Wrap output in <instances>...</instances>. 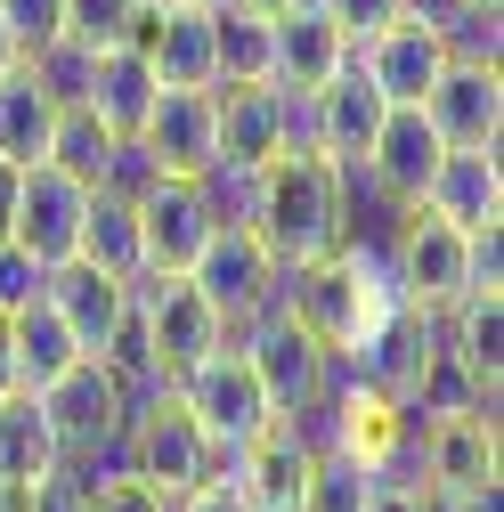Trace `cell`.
<instances>
[{
	"label": "cell",
	"instance_id": "1",
	"mask_svg": "<svg viewBox=\"0 0 504 512\" xmlns=\"http://www.w3.org/2000/svg\"><path fill=\"white\" fill-rule=\"evenodd\" d=\"M252 236L269 244L277 269H301V261H326L342 244V171L318 155V147H285L261 163V187H252Z\"/></svg>",
	"mask_w": 504,
	"mask_h": 512
},
{
	"label": "cell",
	"instance_id": "2",
	"mask_svg": "<svg viewBox=\"0 0 504 512\" xmlns=\"http://www.w3.org/2000/svg\"><path fill=\"white\" fill-rule=\"evenodd\" d=\"M171 391H179L187 415H196V431L212 439V456H220V464H228L236 447L277 415L269 391H261V374H252V358L236 350V334H228L220 350H204L196 366H179V374H171Z\"/></svg>",
	"mask_w": 504,
	"mask_h": 512
},
{
	"label": "cell",
	"instance_id": "3",
	"mask_svg": "<svg viewBox=\"0 0 504 512\" xmlns=\"http://www.w3.org/2000/svg\"><path fill=\"white\" fill-rule=\"evenodd\" d=\"M122 447H131V480H147V488H155V496H171V504L220 472L212 439L196 431V415L179 407L171 382H163V391H147V399L131 407V431H122Z\"/></svg>",
	"mask_w": 504,
	"mask_h": 512
},
{
	"label": "cell",
	"instance_id": "4",
	"mask_svg": "<svg viewBox=\"0 0 504 512\" xmlns=\"http://www.w3.org/2000/svg\"><path fill=\"white\" fill-rule=\"evenodd\" d=\"M236 350L252 358V374H261V391H269L277 415L318 407V399H326V382H334V350L309 334L285 301H269L252 326H236Z\"/></svg>",
	"mask_w": 504,
	"mask_h": 512
},
{
	"label": "cell",
	"instance_id": "5",
	"mask_svg": "<svg viewBox=\"0 0 504 512\" xmlns=\"http://www.w3.org/2000/svg\"><path fill=\"white\" fill-rule=\"evenodd\" d=\"M187 285H196L204 301H212V317L236 334V326H252L269 301H277V285H285V269L269 261V244L252 236L244 220H220L212 236H204V252L187 261Z\"/></svg>",
	"mask_w": 504,
	"mask_h": 512
},
{
	"label": "cell",
	"instance_id": "6",
	"mask_svg": "<svg viewBox=\"0 0 504 512\" xmlns=\"http://www.w3.org/2000/svg\"><path fill=\"white\" fill-rule=\"evenodd\" d=\"M131 317H139L147 358H155L163 374L196 366L204 350H220V342H228V326L212 317V301L187 285V269H147V277L131 285Z\"/></svg>",
	"mask_w": 504,
	"mask_h": 512
},
{
	"label": "cell",
	"instance_id": "7",
	"mask_svg": "<svg viewBox=\"0 0 504 512\" xmlns=\"http://www.w3.org/2000/svg\"><path fill=\"white\" fill-rule=\"evenodd\" d=\"M131 49L155 66L163 90H212L220 82V66H212V9L204 0H139Z\"/></svg>",
	"mask_w": 504,
	"mask_h": 512
},
{
	"label": "cell",
	"instance_id": "8",
	"mask_svg": "<svg viewBox=\"0 0 504 512\" xmlns=\"http://www.w3.org/2000/svg\"><path fill=\"white\" fill-rule=\"evenodd\" d=\"M82 212H90V179L57 171V163H25L9 244H25L41 269H57V261H74V252H82Z\"/></svg>",
	"mask_w": 504,
	"mask_h": 512
},
{
	"label": "cell",
	"instance_id": "9",
	"mask_svg": "<svg viewBox=\"0 0 504 512\" xmlns=\"http://www.w3.org/2000/svg\"><path fill=\"white\" fill-rule=\"evenodd\" d=\"M423 114L448 147H504V66L488 57H448L423 90Z\"/></svg>",
	"mask_w": 504,
	"mask_h": 512
},
{
	"label": "cell",
	"instance_id": "10",
	"mask_svg": "<svg viewBox=\"0 0 504 512\" xmlns=\"http://www.w3.org/2000/svg\"><path fill=\"white\" fill-rule=\"evenodd\" d=\"M399 293H407L415 309L464 301V293H472V236L415 204V212L399 220Z\"/></svg>",
	"mask_w": 504,
	"mask_h": 512
},
{
	"label": "cell",
	"instance_id": "11",
	"mask_svg": "<svg viewBox=\"0 0 504 512\" xmlns=\"http://www.w3.org/2000/svg\"><path fill=\"white\" fill-rule=\"evenodd\" d=\"M309 456H318V447H309L285 415H269L261 431H252L236 456L220 464V480L252 504V512H301V480H309Z\"/></svg>",
	"mask_w": 504,
	"mask_h": 512
},
{
	"label": "cell",
	"instance_id": "12",
	"mask_svg": "<svg viewBox=\"0 0 504 512\" xmlns=\"http://www.w3.org/2000/svg\"><path fill=\"white\" fill-rule=\"evenodd\" d=\"M131 204H139V236H147V269H187V261L204 252V236L220 228L204 179H179V171L147 179Z\"/></svg>",
	"mask_w": 504,
	"mask_h": 512
},
{
	"label": "cell",
	"instance_id": "13",
	"mask_svg": "<svg viewBox=\"0 0 504 512\" xmlns=\"http://www.w3.org/2000/svg\"><path fill=\"white\" fill-rule=\"evenodd\" d=\"M383 114H391V98L366 82V66L350 57L342 74H326L318 90H309V139H318V155L326 163H366V147H374V131H383Z\"/></svg>",
	"mask_w": 504,
	"mask_h": 512
},
{
	"label": "cell",
	"instance_id": "14",
	"mask_svg": "<svg viewBox=\"0 0 504 512\" xmlns=\"http://www.w3.org/2000/svg\"><path fill=\"white\" fill-rule=\"evenodd\" d=\"M415 480L431 496H448V488H496V415H431L415 431Z\"/></svg>",
	"mask_w": 504,
	"mask_h": 512
},
{
	"label": "cell",
	"instance_id": "15",
	"mask_svg": "<svg viewBox=\"0 0 504 512\" xmlns=\"http://www.w3.org/2000/svg\"><path fill=\"white\" fill-rule=\"evenodd\" d=\"M139 147L155 155V171H179V179H204L220 163V139H212V90H155L147 122H139Z\"/></svg>",
	"mask_w": 504,
	"mask_h": 512
},
{
	"label": "cell",
	"instance_id": "16",
	"mask_svg": "<svg viewBox=\"0 0 504 512\" xmlns=\"http://www.w3.org/2000/svg\"><path fill=\"white\" fill-rule=\"evenodd\" d=\"M41 301H49L57 317H66V334L82 342V358H98V350L114 342V326L131 317V285H122V277H106V269H90L82 252H74V261H57V269H49Z\"/></svg>",
	"mask_w": 504,
	"mask_h": 512
},
{
	"label": "cell",
	"instance_id": "17",
	"mask_svg": "<svg viewBox=\"0 0 504 512\" xmlns=\"http://www.w3.org/2000/svg\"><path fill=\"white\" fill-rule=\"evenodd\" d=\"M358 66H366V82L383 90L391 106H423V90L439 82V66H448V41H439V25L399 17V25H383L358 49Z\"/></svg>",
	"mask_w": 504,
	"mask_h": 512
},
{
	"label": "cell",
	"instance_id": "18",
	"mask_svg": "<svg viewBox=\"0 0 504 512\" xmlns=\"http://www.w3.org/2000/svg\"><path fill=\"white\" fill-rule=\"evenodd\" d=\"M439 155H448V139L431 131V114H423V106H391L383 131H374V147H366V171H374V187H383V196L423 204Z\"/></svg>",
	"mask_w": 504,
	"mask_h": 512
},
{
	"label": "cell",
	"instance_id": "19",
	"mask_svg": "<svg viewBox=\"0 0 504 512\" xmlns=\"http://www.w3.org/2000/svg\"><path fill=\"white\" fill-rule=\"evenodd\" d=\"M423 212H439L448 228H496L504 220V171H496V147H448L423 187Z\"/></svg>",
	"mask_w": 504,
	"mask_h": 512
},
{
	"label": "cell",
	"instance_id": "20",
	"mask_svg": "<svg viewBox=\"0 0 504 512\" xmlns=\"http://www.w3.org/2000/svg\"><path fill=\"white\" fill-rule=\"evenodd\" d=\"M350 41H342V25L326 17V0H293V9H277V82L285 90H318L326 74H342L350 66Z\"/></svg>",
	"mask_w": 504,
	"mask_h": 512
},
{
	"label": "cell",
	"instance_id": "21",
	"mask_svg": "<svg viewBox=\"0 0 504 512\" xmlns=\"http://www.w3.org/2000/svg\"><path fill=\"white\" fill-rule=\"evenodd\" d=\"M212 139H220V163H269L277 155V82H212Z\"/></svg>",
	"mask_w": 504,
	"mask_h": 512
},
{
	"label": "cell",
	"instance_id": "22",
	"mask_svg": "<svg viewBox=\"0 0 504 512\" xmlns=\"http://www.w3.org/2000/svg\"><path fill=\"white\" fill-rule=\"evenodd\" d=\"M155 66H147V57L131 49V41H114V49H98V66H90V114L106 122V131H122V139H131L139 131V122H147V106H155Z\"/></svg>",
	"mask_w": 504,
	"mask_h": 512
},
{
	"label": "cell",
	"instance_id": "23",
	"mask_svg": "<svg viewBox=\"0 0 504 512\" xmlns=\"http://www.w3.org/2000/svg\"><path fill=\"white\" fill-rule=\"evenodd\" d=\"M82 261L139 285L147 277V236H139V204L114 196V187H90V212H82Z\"/></svg>",
	"mask_w": 504,
	"mask_h": 512
},
{
	"label": "cell",
	"instance_id": "24",
	"mask_svg": "<svg viewBox=\"0 0 504 512\" xmlns=\"http://www.w3.org/2000/svg\"><path fill=\"white\" fill-rule=\"evenodd\" d=\"M212 66L220 82H277V17L244 9V0H212Z\"/></svg>",
	"mask_w": 504,
	"mask_h": 512
},
{
	"label": "cell",
	"instance_id": "25",
	"mask_svg": "<svg viewBox=\"0 0 504 512\" xmlns=\"http://www.w3.org/2000/svg\"><path fill=\"white\" fill-rule=\"evenodd\" d=\"M57 464H66V447H57L41 399H33V391H0V480L33 488V480L57 472Z\"/></svg>",
	"mask_w": 504,
	"mask_h": 512
},
{
	"label": "cell",
	"instance_id": "26",
	"mask_svg": "<svg viewBox=\"0 0 504 512\" xmlns=\"http://www.w3.org/2000/svg\"><path fill=\"white\" fill-rule=\"evenodd\" d=\"M439 326H448V350H456L480 382L504 374V293H496V285H472L464 301H448V309H439Z\"/></svg>",
	"mask_w": 504,
	"mask_h": 512
},
{
	"label": "cell",
	"instance_id": "27",
	"mask_svg": "<svg viewBox=\"0 0 504 512\" xmlns=\"http://www.w3.org/2000/svg\"><path fill=\"white\" fill-rule=\"evenodd\" d=\"M9 342H17V391H49V382L82 358V342L66 334V317H57L49 301H33V309L9 317Z\"/></svg>",
	"mask_w": 504,
	"mask_h": 512
},
{
	"label": "cell",
	"instance_id": "28",
	"mask_svg": "<svg viewBox=\"0 0 504 512\" xmlns=\"http://www.w3.org/2000/svg\"><path fill=\"white\" fill-rule=\"evenodd\" d=\"M49 122H57V98L33 82V66L17 57V66L0 74V155L41 163V147H49Z\"/></svg>",
	"mask_w": 504,
	"mask_h": 512
},
{
	"label": "cell",
	"instance_id": "29",
	"mask_svg": "<svg viewBox=\"0 0 504 512\" xmlns=\"http://www.w3.org/2000/svg\"><path fill=\"white\" fill-rule=\"evenodd\" d=\"M122 131H106V122L90 114V106H57V122H49V147H41V163H57V171H74V179H98V163H106V147H114Z\"/></svg>",
	"mask_w": 504,
	"mask_h": 512
},
{
	"label": "cell",
	"instance_id": "30",
	"mask_svg": "<svg viewBox=\"0 0 504 512\" xmlns=\"http://www.w3.org/2000/svg\"><path fill=\"white\" fill-rule=\"evenodd\" d=\"M366 488H374L366 464H350L342 447H318L309 480H301V512H366Z\"/></svg>",
	"mask_w": 504,
	"mask_h": 512
},
{
	"label": "cell",
	"instance_id": "31",
	"mask_svg": "<svg viewBox=\"0 0 504 512\" xmlns=\"http://www.w3.org/2000/svg\"><path fill=\"white\" fill-rule=\"evenodd\" d=\"M131 17H139V0H66V41L114 49V41H131Z\"/></svg>",
	"mask_w": 504,
	"mask_h": 512
},
{
	"label": "cell",
	"instance_id": "32",
	"mask_svg": "<svg viewBox=\"0 0 504 512\" xmlns=\"http://www.w3.org/2000/svg\"><path fill=\"white\" fill-rule=\"evenodd\" d=\"M0 25H9L17 57H33V49H49L66 33V0H0Z\"/></svg>",
	"mask_w": 504,
	"mask_h": 512
},
{
	"label": "cell",
	"instance_id": "33",
	"mask_svg": "<svg viewBox=\"0 0 504 512\" xmlns=\"http://www.w3.org/2000/svg\"><path fill=\"white\" fill-rule=\"evenodd\" d=\"M41 285H49V269L33 261L25 244H9V236H0V317L33 309V301H41Z\"/></svg>",
	"mask_w": 504,
	"mask_h": 512
},
{
	"label": "cell",
	"instance_id": "34",
	"mask_svg": "<svg viewBox=\"0 0 504 512\" xmlns=\"http://www.w3.org/2000/svg\"><path fill=\"white\" fill-rule=\"evenodd\" d=\"M147 179H163V171H155V155H147V147H139V131H131V139H114V147H106V163H98V179H90V187H114V196H139Z\"/></svg>",
	"mask_w": 504,
	"mask_h": 512
},
{
	"label": "cell",
	"instance_id": "35",
	"mask_svg": "<svg viewBox=\"0 0 504 512\" xmlns=\"http://www.w3.org/2000/svg\"><path fill=\"white\" fill-rule=\"evenodd\" d=\"M326 17L342 25V41H350V49H366L374 33H383V25H399L407 9H399V0H326Z\"/></svg>",
	"mask_w": 504,
	"mask_h": 512
},
{
	"label": "cell",
	"instance_id": "36",
	"mask_svg": "<svg viewBox=\"0 0 504 512\" xmlns=\"http://www.w3.org/2000/svg\"><path fill=\"white\" fill-rule=\"evenodd\" d=\"M82 512H171V496H155L147 480H131V472H114V480H98L90 488V504Z\"/></svg>",
	"mask_w": 504,
	"mask_h": 512
},
{
	"label": "cell",
	"instance_id": "37",
	"mask_svg": "<svg viewBox=\"0 0 504 512\" xmlns=\"http://www.w3.org/2000/svg\"><path fill=\"white\" fill-rule=\"evenodd\" d=\"M82 504H90V480H82L74 464L41 472V480H33V496H25V512H82Z\"/></svg>",
	"mask_w": 504,
	"mask_h": 512
},
{
	"label": "cell",
	"instance_id": "38",
	"mask_svg": "<svg viewBox=\"0 0 504 512\" xmlns=\"http://www.w3.org/2000/svg\"><path fill=\"white\" fill-rule=\"evenodd\" d=\"M366 512H431V488H423L415 472H374Z\"/></svg>",
	"mask_w": 504,
	"mask_h": 512
},
{
	"label": "cell",
	"instance_id": "39",
	"mask_svg": "<svg viewBox=\"0 0 504 512\" xmlns=\"http://www.w3.org/2000/svg\"><path fill=\"white\" fill-rule=\"evenodd\" d=\"M171 512H252V504H244V496H236V488H228V480H220V472H212V480H204V488H187V496H179V504H171Z\"/></svg>",
	"mask_w": 504,
	"mask_h": 512
},
{
	"label": "cell",
	"instance_id": "40",
	"mask_svg": "<svg viewBox=\"0 0 504 512\" xmlns=\"http://www.w3.org/2000/svg\"><path fill=\"white\" fill-rule=\"evenodd\" d=\"M17 187H25V163H17V155H0V236L17 228Z\"/></svg>",
	"mask_w": 504,
	"mask_h": 512
},
{
	"label": "cell",
	"instance_id": "41",
	"mask_svg": "<svg viewBox=\"0 0 504 512\" xmlns=\"http://www.w3.org/2000/svg\"><path fill=\"white\" fill-rule=\"evenodd\" d=\"M431 512H496V488H448L431 496Z\"/></svg>",
	"mask_w": 504,
	"mask_h": 512
},
{
	"label": "cell",
	"instance_id": "42",
	"mask_svg": "<svg viewBox=\"0 0 504 512\" xmlns=\"http://www.w3.org/2000/svg\"><path fill=\"white\" fill-rule=\"evenodd\" d=\"M399 9H407L415 25H448L456 9H472V0H399Z\"/></svg>",
	"mask_w": 504,
	"mask_h": 512
},
{
	"label": "cell",
	"instance_id": "43",
	"mask_svg": "<svg viewBox=\"0 0 504 512\" xmlns=\"http://www.w3.org/2000/svg\"><path fill=\"white\" fill-rule=\"evenodd\" d=\"M0 391H17V342H9V317H0Z\"/></svg>",
	"mask_w": 504,
	"mask_h": 512
},
{
	"label": "cell",
	"instance_id": "44",
	"mask_svg": "<svg viewBox=\"0 0 504 512\" xmlns=\"http://www.w3.org/2000/svg\"><path fill=\"white\" fill-rule=\"evenodd\" d=\"M17 66V41H9V25H0V74H9Z\"/></svg>",
	"mask_w": 504,
	"mask_h": 512
},
{
	"label": "cell",
	"instance_id": "45",
	"mask_svg": "<svg viewBox=\"0 0 504 512\" xmlns=\"http://www.w3.org/2000/svg\"><path fill=\"white\" fill-rule=\"evenodd\" d=\"M244 9H261V17H277V9H293V0H244Z\"/></svg>",
	"mask_w": 504,
	"mask_h": 512
},
{
	"label": "cell",
	"instance_id": "46",
	"mask_svg": "<svg viewBox=\"0 0 504 512\" xmlns=\"http://www.w3.org/2000/svg\"><path fill=\"white\" fill-rule=\"evenodd\" d=\"M204 9H212V0H204Z\"/></svg>",
	"mask_w": 504,
	"mask_h": 512
}]
</instances>
